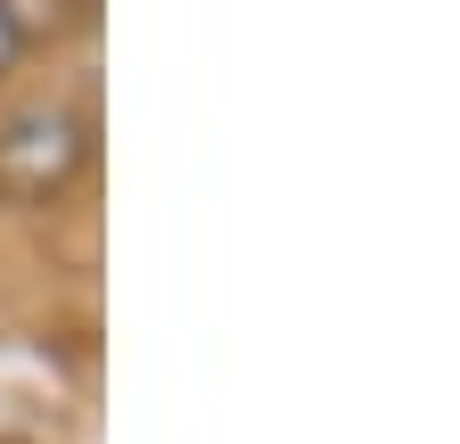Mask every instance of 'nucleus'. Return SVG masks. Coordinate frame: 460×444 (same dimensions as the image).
<instances>
[{
	"mask_svg": "<svg viewBox=\"0 0 460 444\" xmlns=\"http://www.w3.org/2000/svg\"><path fill=\"white\" fill-rule=\"evenodd\" d=\"M91 164V116L75 99H25L0 116V198L9 206H58Z\"/></svg>",
	"mask_w": 460,
	"mask_h": 444,
	"instance_id": "1",
	"label": "nucleus"
},
{
	"mask_svg": "<svg viewBox=\"0 0 460 444\" xmlns=\"http://www.w3.org/2000/svg\"><path fill=\"white\" fill-rule=\"evenodd\" d=\"M25 58V33H17V17L9 9H0V83H9V67Z\"/></svg>",
	"mask_w": 460,
	"mask_h": 444,
	"instance_id": "2",
	"label": "nucleus"
},
{
	"mask_svg": "<svg viewBox=\"0 0 460 444\" xmlns=\"http://www.w3.org/2000/svg\"><path fill=\"white\" fill-rule=\"evenodd\" d=\"M0 444H9V436H0Z\"/></svg>",
	"mask_w": 460,
	"mask_h": 444,
	"instance_id": "3",
	"label": "nucleus"
}]
</instances>
